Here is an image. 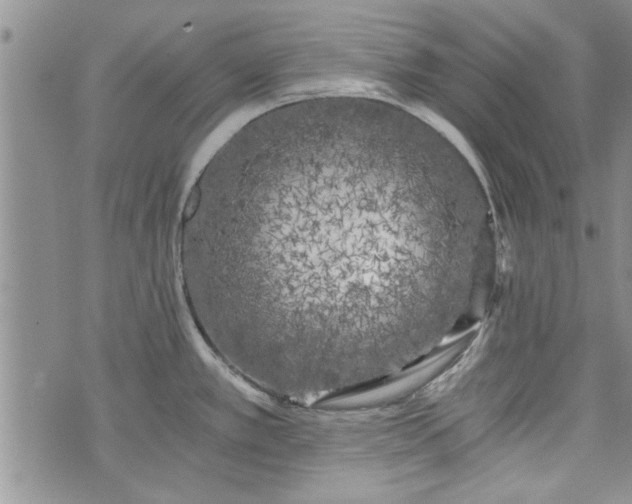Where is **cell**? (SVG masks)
<instances>
[{"label":"cell","instance_id":"cell-1","mask_svg":"<svg viewBox=\"0 0 632 504\" xmlns=\"http://www.w3.org/2000/svg\"><path fill=\"white\" fill-rule=\"evenodd\" d=\"M448 140L380 99L327 96L247 123L183 212L192 311L259 389L311 404L398 372L454 323L487 260Z\"/></svg>","mask_w":632,"mask_h":504}]
</instances>
